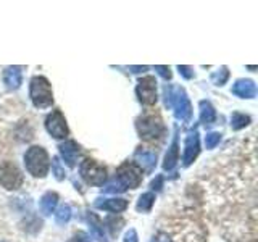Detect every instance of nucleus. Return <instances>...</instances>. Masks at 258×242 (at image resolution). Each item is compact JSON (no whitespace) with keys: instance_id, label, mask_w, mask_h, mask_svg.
I'll return each instance as SVG.
<instances>
[{"instance_id":"f257e3e1","label":"nucleus","mask_w":258,"mask_h":242,"mask_svg":"<svg viewBox=\"0 0 258 242\" xmlns=\"http://www.w3.org/2000/svg\"><path fill=\"white\" fill-rule=\"evenodd\" d=\"M142 177H144L142 169L136 163H129V161H126V163H123L116 169L115 177L110 179L102 189L110 194L124 192L126 189H136L141 186Z\"/></svg>"},{"instance_id":"f03ea898","label":"nucleus","mask_w":258,"mask_h":242,"mask_svg":"<svg viewBox=\"0 0 258 242\" xmlns=\"http://www.w3.org/2000/svg\"><path fill=\"white\" fill-rule=\"evenodd\" d=\"M165 103L166 107H171L174 110V115L177 119L189 123L192 118V105L189 102V97L185 91L179 86H166L165 87Z\"/></svg>"},{"instance_id":"7ed1b4c3","label":"nucleus","mask_w":258,"mask_h":242,"mask_svg":"<svg viewBox=\"0 0 258 242\" xmlns=\"http://www.w3.org/2000/svg\"><path fill=\"white\" fill-rule=\"evenodd\" d=\"M24 165L29 174L34 177H45L50 168V160H48V153L40 145H32L24 153Z\"/></svg>"},{"instance_id":"20e7f679","label":"nucleus","mask_w":258,"mask_h":242,"mask_svg":"<svg viewBox=\"0 0 258 242\" xmlns=\"http://www.w3.org/2000/svg\"><path fill=\"white\" fill-rule=\"evenodd\" d=\"M137 128V134L142 141H157L160 137H163L165 134V125L161 121L160 115H155V113H147V115L141 116L136 123Z\"/></svg>"},{"instance_id":"39448f33","label":"nucleus","mask_w":258,"mask_h":242,"mask_svg":"<svg viewBox=\"0 0 258 242\" xmlns=\"http://www.w3.org/2000/svg\"><path fill=\"white\" fill-rule=\"evenodd\" d=\"M31 100L37 108H48L53 103V92L48 79L44 76H34L31 79L29 86Z\"/></svg>"},{"instance_id":"423d86ee","label":"nucleus","mask_w":258,"mask_h":242,"mask_svg":"<svg viewBox=\"0 0 258 242\" xmlns=\"http://www.w3.org/2000/svg\"><path fill=\"white\" fill-rule=\"evenodd\" d=\"M81 177L91 186H103L107 179V168L92 158H86L79 166Z\"/></svg>"},{"instance_id":"0eeeda50","label":"nucleus","mask_w":258,"mask_h":242,"mask_svg":"<svg viewBox=\"0 0 258 242\" xmlns=\"http://www.w3.org/2000/svg\"><path fill=\"white\" fill-rule=\"evenodd\" d=\"M0 184L7 191H16L23 184V174L15 163L4 161L0 165Z\"/></svg>"},{"instance_id":"6e6552de","label":"nucleus","mask_w":258,"mask_h":242,"mask_svg":"<svg viewBox=\"0 0 258 242\" xmlns=\"http://www.w3.org/2000/svg\"><path fill=\"white\" fill-rule=\"evenodd\" d=\"M137 99L142 105H155L157 103V81L153 76H144L137 81L136 87Z\"/></svg>"},{"instance_id":"1a4fd4ad","label":"nucleus","mask_w":258,"mask_h":242,"mask_svg":"<svg viewBox=\"0 0 258 242\" xmlns=\"http://www.w3.org/2000/svg\"><path fill=\"white\" fill-rule=\"evenodd\" d=\"M45 128L48 134L55 137V139H64L70 133L67 119H64L63 113L60 110H53L50 115L45 118Z\"/></svg>"},{"instance_id":"9d476101","label":"nucleus","mask_w":258,"mask_h":242,"mask_svg":"<svg viewBox=\"0 0 258 242\" xmlns=\"http://www.w3.org/2000/svg\"><path fill=\"white\" fill-rule=\"evenodd\" d=\"M200 152V142H199V133L197 129H194L185 137V144H184V155H182V161L184 166H189L194 160L197 158Z\"/></svg>"},{"instance_id":"9b49d317","label":"nucleus","mask_w":258,"mask_h":242,"mask_svg":"<svg viewBox=\"0 0 258 242\" xmlns=\"http://www.w3.org/2000/svg\"><path fill=\"white\" fill-rule=\"evenodd\" d=\"M61 158L67 161L68 166H75L79 155V145L75 141H64L58 145Z\"/></svg>"},{"instance_id":"f8f14e48","label":"nucleus","mask_w":258,"mask_h":242,"mask_svg":"<svg viewBox=\"0 0 258 242\" xmlns=\"http://www.w3.org/2000/svg\"><path fill=\"white\" fill-rule=\"evenodd\" d=\"M232 94H236L240 99H253L256 95V86L252 79H239L232 86Z\"/></svg>"},{"instance_id":"ddd939ff","label":"nucleus","mask_w":258,"mask_h":242,"mask_svg":"<svg viewBox=\"0 0 258 242\" xmlns=\"http://www.w3.org/2000/svg\"><path fill=\"white\" fill-rule=\"evenodd\" d=\"M95 207L100 210H107L111 213H121L127 208V200L124 199H99L95 202Z\"/></svg>"},{"instance_id":"4468645a","label":"nucleus","mask_w":258,"mask_h":242,"mask_svg":"<svg viewBox=\"0 0 258 242\" xmlns=\"http://www.w3.org/2000/svg\"><path fill=\"white\" fill-rule=\"evenodd\" d=\"M136 165L145 171H152L157 165V155L149 150H137L136 152Z\"/></svg>"},{"instance_id":"2eb2a0df","label":"nucleus","mask_w":258,"mask_h":242,"mask_svg":"<svg viewBox=\"0 0 258 242\" xmlns=\"http://www.w3.org/2000/svg\"><path fill=\"white\" fill-rule=\"evenodd\" d=\"M21 67H8L4 71V83L8 89H18L21 81H23V73Z\"/></svg>"},{"instance_id":"dca6fc26","label":"nucleus","mask_w":258,"mask_h":242,"mask_svg":"<svg viewBox=\"0 0 258 242\" xmlns=\"http://www.w3.org/2000/svg\"><path fill=\"white\" fill-rule=\"evenodd\" d=\"M58 204V194L56 192H47L40 199V212L44 215H52Z\"/></svg>"},{"instance_id":"f3484780","label":"nucleus","mask_w":258,"mask_h":242,"mask_svg":"<svg viewBox=\"0 0 258 242\" xmlns=\"http://www.w3.org/2000/svg\"><path fill=\"white\" fill-rule=\"evenodd\" d=\"M215 119H216V111L213 108V105L207 100H202L200 102V121H202V125H205V126L213 125Z\"/></svg>"},{"instance_id":"a211bd4d","label":"nucleus","mask_w":258,"mask_h":242,"mask_svg":"<svg viewBox=\"0 0 258 242\" xmlns=\"http://www.w3.org/2000/svg\"><path fill=\"white\" fill-rule=\"evenodd\" d=\"M177 160H179V149H177V139L174 137V141L171 144V147L168 149V153L165 157V163H163V168L165 169H173L177 163Z\"/></svg>"},{"instance_id":"6ab92c4d","label":"nucleus","mask_w":258,"mask_h":242,"mask_svg":"<svg viewBox=\"0 0 258 242\" xmlns=\"http://www.w3.org/2000/svg\"><path fill=\"white\" fill-rule=\"evenodd\" d=\"M87 221H89V224H91V231H92L94 236L99 239V240H103L105 239L103 221L95 213H87Z\"/></svg>"},{"instance_id":"aec40b11","label":"nucleus","mask_w":258,"mask_h":242,"mask_svg":"<svg viewBox=\"0 0 258 242\" xmlns=\"http://www.w3.org/2000/svg\"><path fill=\"white\" fill-rule=\"evenodd\" d=\"M153 204H155V194L145 192L141 196L139 202H137V212H150Z\"/></svg>"},{"instance_id":"412c9836","label":"nucleus","mask_w":258,"mask_h":242,"mask_svg":"<svg viewBox=\"0 0 258 242\" xmlns=\"http://www.w3.org/2000/svg\"><path fill=\"white\" fill-rule=\"evenodd\" d=\"M250 123V116L245 115V113H240V111H234L232 116H231V128L234 131H239V129L245 128Z\"/></svg>"},{"instance_id":"4be33fe9","label":"nucleus","mask_w":258,"mask_h":242,"mask_svg":"<svg viewBox=\"0 0 258 242\" xmlns=\"http://www.w3.org/2000/svg\"><path fill=\"white\" fill-rule=\"evenodd\" d=\"M71 218V207L70 205H61L58 210L55 212V221L58 224H64L68 223Z\"/></svg>"},{"instance_id":"5701e85b","label":"nucleus","mask_w":258,"mask_h":242,"mask_svg":"<svg viewBox=\"0 0 258 242\" xmlns=\"http://www.w3.org/2000/svg\"><path fill=\"white\" fill-rule=\"evenodd\" d=\"M105 224L108 226L110 228V231H111V236H115V234H118L119 232V229H121V224H124V221H123V218H116V216H108L107 218V221H105Z\"/></svg>"},{"instance_id":"b1692460","label":"nucleus","mask_w":258,"mask_h":242,"mask_svg":"<svg viewBox=\"0 0 258 242\" xmlns=\"http://www.w3.org/2000/svg\"><path fill=\"white\" fill-rule=\"evenodd\" d=\"M228 78H229V71H228V68H226V67H223L221 70H218L215 75L212 76V81L216 86H223L226 81H228Z\"/></svg>"},{"instance_id":"393cba45","label":"nucleus","mask_w":258,"mask_h":242,"mask_svg":"<svg viewBox=\"0 0 258 242\" xmlns=\"http://www.w3.org/2000/svg\"><path fill=\"white\" fill-rule=\"evenodd\" d=\"M221 141V134L220 133H208L205 136V147L207 149H215Z\"/></svg>"},{"instance_id":"a878e982","label":"nucleus","mask_w":258,"mask_h":242,"mask_svg":"<svg viewBox=\"0 0 258 242\" xmlns=\"http://www.w3.org/2000/svg\"><path fill=\"white\" fill-rule=\"evenodd\" d=\"M52 169H53V174H55V177L58 181H61V179H64V169L61 168V165H60V160L58 158H53V161H52Z\"/></svg>"},{"instance_id":"bb28decb","label":"nucleus","mask_w":258,"mask_h":242,"mask_svg":"<svg viewBox=\"0 0 258 242\" xmlns=\"http://www.w3.org/2000/svg\"><path fill=\"white\" fill-rule=\"evenodd\" d=\"M177 70H179V73L181 75L185 78V79H190V78H194V71H192V68L190 67H185V65H179V67H177Z\"/></svg>"},{"instance_id":"cd10ccee","label":"nucleus","mask_w":258,"mask_h":242,"mask_svg":"<svg viewBox=\"0 0 258 242\" xmlns=\"http://www.w3.org/2000/svg\"><path fill=\"white\" fill-rule=\"evenodd\" d=\"M155 70L160 73V76H163L165 79H171V70H169V67H155Z\"/></svg>"},{"instance_id":"c85d7f7f","label":"nucleus","mask_w":258,"mask_h":242,"mask_svg":"<svg viewBox=\"0 0 258 242\" xmlns=\"http://www.w3.org/2000/svg\"><path fill=\"white\" fill-rule=\"evenodd\" d=\"M68 242H91V240H89V237L86 236L84 232H78V234H75V236H73Z\"/></svg>"},{"instance_id":"c756f323","label":"nucleus","mask_w":258,"mask_h":242,"mask_svg":"<svg viewBox=\"0 0 258 242\" xmlns=\"http://www.w3.org/2000/svg\"><path fill=\"white\" fill-rule=\"evenodd\" d=\"M124 242H137V232L134 229H129L124 236Z\"/></svg>"},{"instance_id":"7c9ffc66","label":"nucleus","mask_w":258,"mask_h":242,"mask_svg":"<svg viewBox=\"0 0 258 242\" xmlns=\"http://www.w3.org/2000/svg\"><path fill=\"white\" fill-rule=\"evenodd\" d=\"M152 242H171L168 237V234L166 232H158L155 237L152 239Z\"/></svg>"},{"instance_id":"2f4dec72","label":"nucleus","mask_w":258,"mask_h":242,"mask_svg":"<svg viewBox=\"0 0 258 242\" xmlns=\"http://www.w3.org/2000/svg\"><path fill=\"white\" fill-rule=\"evenodd\" d=\"M161 181H163V177L158 176V177H157V181H153V183H152V188H153V189H160V188H161Z\"/></svg>"}]
</instances>
